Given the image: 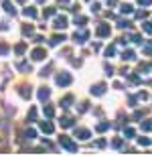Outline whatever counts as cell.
Returning a JSON list of instances; mask_svg holds the SVG:
<instances>
[{"label": "cell", "instance_id": "6da1fadb", "mask_svg": "<svg viewBox=\"0 0 152 156\" xmlns=\"http://www.w3.org/2000/svg\"><path fill=\"white\" fill-rule=\"evenodd\" d=\"M61 144H63L65 148H67V150H71V152H75V150H77V146L73 144V142H71V140L67 138V136H61Z\"/></svg>", "mask_w": 152, "mask_h": 156}, {"label": "cell", "instance_id": "7a4b0ae2", "mask_svg": "<svg viewBox=\"0 0 152 156\" xmlns=\"http://www.w3.org/2000/svg\"><path fill=\"white\" fill-rule=\"evenodd\" d=\"M57 83L59 85H69L71 83V75L69 73H61V75H57Z\"/></svg>", "mask_w": 152, "mask_h": 156}, {"label": "cell", "instance_id": "3957f363", "mask_svg": "<svg viewBox=\"0 0 152 156\" xmlns=\"http://www.w3.org/2000/svg\"><path fill=\"white\" fill-rule=\"evenodd\" d=\"M45 57H47V51H45V49H35V51H33V59H35V61H43Z\"/></svg>", "mask_w": 152, "mask_h": 156}, {"label": "cell", "instance_id": "277c9868", "mask_svg": "<svg viewBox=\"0 0 152 156\" xmlns=\"http://www.w3.org/2000/svg\"><path fill=\"white\" fill-rule=\"evenodd\" d=\"M49 95H51L49 87H43L41 91H39V99H41V101H47V99H49Z\"/></svg>", "mask_w": 152, "mask_h": 156}, {"label": "cell", "instance_id": "5b68a950", "mask_svg": "<svg viewBox=\"0 0 152 156\" xmlns=\"http://www.w3.org/2000/svg\"><path fill=\"white\" fill-rule=\"evenodd\" d=\"M67 27V18L65 16H59L57 20H55V29H65Z\"/></svg>", "mask_w": 152, "mask_h": 156}, {"label": "cell", "instance_id": "8992f818", "mask_svg": "<svg viewBox=\"0 0 152 156\" xmlns=\"http://www.w3.org/2000/svg\"><path fill=\"white\" fill-rule=\"evenodd\" d=\"M97 35L100 37H110V27H108V24H101L100 29H97Z\"/></svg>", "mask_w": 152, "mask_h": 156}, {"label": "cell", "instance_id": "52a82bcc", "mask_svg": "<svg viewBox=\"0 0 152 156\" xmlns=\"http://www.w3.org/2000/svg\"><path fill=\"white\" fill-rule=\"evenodd\" d=\"M104 91H105V85H104V83H97L95 87H91V93H95V95H101Z\"/></svg>", "mask_w": 152, "mask_h": 156}, {"label": "cell", "instance_id": "ba28073f", "mask_svg": "<svg viewBox=\"0 0 152 156\" xmlns=\"http://www.w3.org/2000/svg\"><path fill=\"white\" fill-rule=\"evenodd\" d=\"M75 136H79L81 140H87V138H89V132H87V130H81V128H79V130H75Z\"/></svg>", "mask_w": 152, "mask_h": 156}, {"label": "cell", "instance_id": "9c48e42d", "mask_svg": "<svg viewBox=\"0 0 152 156\" xmlns=\"http://www.w3.org/2000/svg\"><path fill=\"white\" fill-rule=\"evenodd\" d=\"M41 130H43V132H47V134H51V132H53V124H49V122H43V124H41Z\"/></svg>", "mask_w": 152, "mask_h": 156}, {"label": "cell", "instance_id": "30bf717a", "mask_svg": "<svg viewBox=\"0 0 152 156\" xmlns=\"http://www.w3.org/2000/svg\"><path fill=\"white\" fill-rule=\"evenodd\" d=\"M73 39H75V43H83V41L87 39V33H81V35H77V33H75V37H73Z\"/></svg>", "mask_w": 152, "mask_h": 156}, {"label": "cell", "instance_id": "8fae6325", "mask_svg": "<svg viewBox=\"0 0 152 156\" xmlns=\"http://www.w3.org/2000/svg\"><path fill=\"white\" fill-rule=\"evenodd\" d=\"M122 59H124V61H132V59H134V53H132V51H124Z\"/></svg>", "mask_w": 152, "mask_h": 156}, {"label": "cell", "instance_id": "7c38bea8", "mask_svg": "<svg viewBox=\"0 0 152 156\" xmlns=\"http://www.w3.org/2000/svg\"><path fill=\"white\" fill-rule=\"evenodd\" d=\"M71 101H73V98H71V95H67V98H65L63 101H61V105H63V108H69Z\"/></svg>", "mask_w": 152, "mask_h": 156}, {"label": "cell", "instance_id": "4fadbf2b", "mask_svg": "<svg viewBox=\"0 0 152 156\" xmlns=\"http://www.w3.org/2000/svg\"><path fill=\"white\" fill-rule=\"evenodd\" d=\"M61 124H63L65 128H69V126H73V120H71V118H63V120H61Z\"/></svg>", "mask_w": 152, "mask_h": 156}, {"label": "cell", "instance_id": "5bb4252c", "mask_svg": "<svg viewBox=\"0 0 152 156\" xmlns=\"http://www.w3.org/2000/svg\"><path fill=\"white\" fill-rule=\"evenodd\" d=\"M61 41H65V37H55V39L51 41V45H59Z\"/></svg>", "mask_w": 152, "mask_h": 156}, {"label": "cell", "instance_id": "9a60e30c", "mask_svg": "<svg viewBox=\"0 0 152 156\" xmlns=\"http://www.w3.org/2000/svg\"><path fill=\"white\" fill-rule=\"evenodd\" d=\"M142 130H146V132H150V130H152V122H146V124H142Z\"/></svg>", "mask_w": 152, "mask_h": 156}, {"label": "cell", "instance_id": "2e32d148", "mask_svg": "<svg viewBox=\"0 0 152 156\" xmlns=\"http://www.w3.org/2000/svg\"><path fill=\"white\" fill-rule=\"evenodd\" d=\"M24 14H27V16H37V12L33 10V8H27V10H24Z\"/></svg>", "mask_w": 152, "mask_h": 156}, {"label": "cell", "instance_id": "e0dca14e", "mask_svg": "<svg viewBox=\"0 0 152 156\" xmlns=\"http://www.w3.org/2000/svg\"><path fill=\"white\" fill-rule=\"evenodd\" d=\"M4 8H6V12H12L14 14V8L10 6V2H4Z\"/></svg>", "mask_w": 152, "mask_h": 156}, {"label": "cell", "instance_id": "ac0fdd59", "mask_svg": "<svg viewBox=\"0 0 152 156\" xmlns=\"http://www.w3.org/2000/svg\"><path fill=\"white\" fill-rule=\"evenodd\" d=\"M122 12H132V6H130V4H124L122 6Z\"/></svg>", "mask_w": 152, "mask_h": 156}, {"label": "cell", "instance_id": "d6986e66", "mask_svg": "<svg viewBox=\"0 0 152 156\" xmlns=\"http://www.w3.org/2000/svg\"><path fill=\"white\" fill-rule=\"evenodd\" d=\"M138 2H140L142 6H150L152 4V0H138Z\"/></svg>", "mask_w": 152, "mask_h": 156}, {"label": "cell", "instance_id": "ffe728a7", "mask_svg": "<svg viewBox=\"0 0 152 156\" xmlns=\"http://www.w3.org/2000/svg\"><path fill=\"white\" fill-rule=\"evenodd\" d=\"M108 126H110V124H100V126H97V130H100V132H104V130H108Z\"/></svg>", "mask_w": 152, "mask_h": 156}, {"label": "cell", "instance_id": "44dd1931", "mask_svg": "<svg viewBox=\"0 0 152 156\" xmlns=\"http://www.w3.org/2000/svg\"><path fill=\"white\" fill-rule=\"evenodd\" d=\"M45 114H47V116H49V118H51V116H53V114H55V112H53V108H45Z\"/></svg>", "mask_w": 152, "mask_h": 156}, {"label": "cell", "instance_id": "7402d4cb", "mask_svg": "<svg viewBox=\"0 0 152 156\" xmlns=\"http://www.w3.org/2000/svg\"><path fill=\"white\" fill-rule=\"evenodd\" d=\"M144 29H146L148 33H152V23H146V24H144Z\"/></svg>", "mask_w": 152, "mask_h": 156}, {"label": "cell", "instance_id": "603a6c76", "mask_svg": "<svg viewBox=\"0 0 152 156\" xmlns=\"http://www.w3.org/2000/svg\"><path fill=\"white\" fill-rule=\"evenodd\" d=\"M144 51H146V53H150V51H152V43H148V45H146V49H144Z\"/></svg>", "mask_w": 152, "mask_h": 156}]
</instances>
